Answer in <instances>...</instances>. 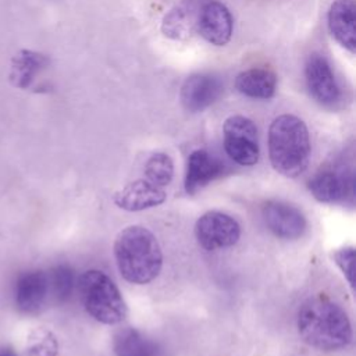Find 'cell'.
Segmentation results:
<instances>
[{"label": "cell", "mask_w": 356, "mask_h": 356, "mask_svg": "<svg viewBox=\"0 0 356 356\" xmlns=\"http://www.w3.org/2000/svg\"><path fill=\"white\" fill-rule=\"evenodd\" d=\"M49 58L38 51L22 50L13 64V78L18 88H28L35 76L47 67Z\"/></svg>", "instance_id": "d6986e66"}, {"label": "cell", "mask_w": 356, "mask_h": 356, "mask_svg": "<svg viewBox=\"0 0 356 356\" xmlns=\"http://www.w3.org/2000/svg\"><path fill=\"white\" fill-rule=\"evenodd\" d=\"M232 15L222 3L209 0L202 4L197 31L209 43L225 46L232 36Z\"/></svg>", "instance_id": "30bf717a"}, {"label": "cell", "mask_w": 356, "mask_h": 356, "mask_svg": "<svg viewBox=\"0 0 356 356\" xmlns=\"http://www.w3.org/2000/svg\"><path fill=\"white\" fill-rule=\"evenodd\" d=\"M114 257L122 278L136 285L153 281L163 266L157 238L142 225H129L117 235Z\"/></svg>", "instance_id": "7a4b0ae2"}, {"label": "cell", "mask_w": 356, "mask_h": 356, "mask_svg": "<svg viewBox=\"0 0 356 356\" xmlns=\"http://www.w3.org/2000/svg\"><path fill=\"white\" fill-rule=\"evenodd\" d=\"M0 356H17V355L10 349H0Z\"/></svg>", "instance_id": "cb8c5ba5"}, {"label": "cell", "mask_w": 356, "mask_h": 356, "mask_svg": "<svg viewBox=\"0 0 356 356\" xmlns=\"http://www.w3.org/2000/svg\"><path fill=\"white\" fill-rule=\"evenodd\" d=\"M222 85L218 78L209 74H193L188 76L181 88V103L192 113L203 111L221 95Z\"/></svg>", "instance_id": "8fae6325"}, {"label": "cell", "mask_w": 356, "mask_h": 356, "mask_svg": "<svg viewBox=\"0 0 356 356\" xmlns=\"http://www.w3.org/2000/svg\"><path fill=\"white\" fill-rule=\"evenodd\" d=\"M298 331L303 341L320 350H337L352 341L346 312L325 296L309 299L298 313Z\"/></svg>", "instance_id": "6da1fadb"}, {"label": "cell", "mask_w": 356, "mask_h": 356, "mask_svg": "<svg viewBox=\"0 0 356 356\" xmlns=\"http://www.w3.org/2000/svg\"><path fill=\"white\" fill-rule=\"evenodd\" d=\"M263 218L267 228L278 238L298 239L306 231L303 213L291 203L270 200L263 207Z\"/></svg>", "instance_id": "9c48e42d"}, {"label": "cell", "mask_w": 356, "mask_h": 356, "mask_svg": "<svg viewBox=\"0 0 356 356\" xmlns=\"http://www.w3.org/2000/svg\"><path fill=\"white\" fill-rule=\"evenodd\" d=\"M165 200L164 188H160L146 178L127 184L114 195V203L127 211H140L161 204Z\"/></svg>", "instance_id": "4fadbf2b"}, {"label": "cell", "mask_w": 356, "mask_h": 356, "mask_svg": "<svg viewBox=\"0 0 356 356\" xmlns=\"http://www.w3.org/2000/svg\"><path fill=\"white\" fill-rule=\"evenodd\" d=\"M224 149L228 157L241 165L259 161V134L254 122L245 115H231L224 121Z\"/></svg>", "instance_id": "8992f818"}, {"label": "cell", "mask_w": 356, "mask_h": 356, "mask_svg": "<svg viewBox=\"0 0 356 356\" xmlns=\"http://www.w3.org/2000/svg\"><path fill=\"white\" fill-rule=\"evenodd\" d=\"M57 339L49 331H39L25 350V356H56Z\"/></svg>", "instance_id": "7402d4cb"}, {"label": "cell", "mask_w": 356, "mask_h": 356, "mask_svg": "<svg viewBox=\"0 0 356 356\" xmlns=\"http://www.w3.org/2000/svg\"><path fill=\"white\" fill-rule=\"evenodd\" d=\"M113 348L117 356H164L157 342L131 327H125L114 335Z\"/></svg>", "instance_id": "ac0fdd59"}, {"label": "cell", "mask_w": 356, "mask_h": 356, "mask_svg": "<svg viewBox=\"0 0 356 356\" xmlns=\"http://www.w3.org/2000/svg\"><path fill=\"white\" fill-rule=\"evenodd\" d=\"M47 282H49V292L51 295L63 302L70 298L74 285H75V275L70 266L60 264L50 270L47 274Z\"/></svg>", "instance_id": "44dd1931"}, {"label": "cell", "mask_w": 356, "mask_h": 356, "mask_svg": "<svg viewBox=\"0 0 356 356\" xmlns=\"http://www.w3.org/2000/svg\"><path fill=\"white\" fill-rule=\"evenodd\" d=\"M85 310L103 324H118L127 316L125 300L113 280L99 270L85 271L78 280Z\"/></svg>", "instance_id": "277c9868"}, {"label": "cell", "mask_w": 356, "mask_h": 356, "mask_svg": "<svg viewBox=\"0 0 356 356\" xmlns=\"http://www.w3.org/2000/svg\"><path fill=\"white\" fill-rule=\"evenodd\" d=\"M145 177L152 184L164 188L171 184L174 178V161L163 152L153 153L145 164Z\"/></svg>", "instance_id": "ffe728a7"}, {"label": "cell", "mask_w": 356, "mask_h": 356, "mask_svg": "<svg viewBox=\"0 0 356 356\" xmlns=\"http://www.w3.org/2000/svg\"><path fill=\"white\" fill-rule=\"evenodd\" d=\"M327 24L332 38L348 51L356 50V7L355 0H335L327 15Z\"/></svg>", "instance_id": "5bb4252c"}, {"label": "cell", "mask_w": 356, "mask_h": 356, "mask_svg": "<svg viewBox=\"0 0 356 356\" xmlns=\"http://www.w3.org/2000/svg\"><path fill=\"white\" fill-rule=\"evenodd\" d=\"M334 261L343 273L349 285L353 286V266H355V250L352 246L342 248L334 253Z\"/></svg>", "instance_id": "603a6c76"}, {"label": "cell", "mask_w": 356, "mask_h": 356, "mask_svg": "<svg viewBox=\"0 0 356 356\" xmlns=\"http://www.w3.org/2000/svg\"><path fill=\"white\" fill-rule=\"evenodd\" d=\"M235 88L252 99H270L275 93L277 75L268 68H249L238 74Z\"/></svg>", "instance_id": "e0dca14e"}, {"label": "cell", "mask_w": 356, "mask_h": 356, "mask_svg": "<svg viewBox=\"0 0 356 356\" xmlns=\"http://www.w3.org/2000/svg\"><path fill=\"white\" fill-rule=\"evenodd\" d=\"M199 245L207 250L234 246L241 236L239 222L227 213L207 211L199 217L195 225Z\"/></svg>", "instance_id": "52a82bcc"}, {"label": "cell", "mask_w": 356, "mask_h": 356, "mask_svg": "<svg viewBox=\"0 0 356 356\" xmlns=\"http://www.w3.org/2000/svg\"><path fill=\"white\" fill-rule=\"evenodd\" d=\"M202 4L199 0H185L171 8L161 22L163 33L172 39H185L191 36L195 29H197Z\"/></svg>", "instance_id": "2e32d148"}, {"label": "cell", "mask_w": 356, "mask_h": 356, "mask_svg": "<svg viewBox=\"0 0 356 356\" xmlns=\"http://www.w3.org/2000/svg\"><path fill=\"white\" fill-rule=\"evenodd\" d=\"M309 189L321 203H353L355 170L350 164L335 161L318 170L309 181Z\"/></svg>", "instance_id": "5b68a950"}, {"label": "cell", "mask_w": 356, "mask_h": 356, "mask_svg": "<svg viewBox=\"0 0 356 356\" xmlns=\"http://www.w3.org/2000/svg\"><path fill=\"white\" fill-rule=\"evenodd\" d=\"M305 81L310 96L321 106L334 108L342 97L331 64L320 53H312L305 64Z\"/></svg>", "instance_id": "ba28073f"}, {"label": "cell", "mask_w": 356, "mask_h": 356, "mask_svg": "<svg viewBox=\"0 0 356 356\" xmlns=\"http://www.w3.org/2000/svg\"><path fill=\"white\" fill-rule=\"evenodd\" d=\"M49 295L47 274L40 270L21 274L15 282L14 296L17 307L24 313L38 312Z\"/></svg>", "instance_id": "9a60e30c"}, {"label": "cell", "mask_w": 356, "mask_h": 356, "mask_svg": "<svg viewBox=\"0 0 356 356\" xmlns=\"http://www.w3.org/2000/svg\"><path fill=\"white\" fill-rule=\"evenodd\" d=\"M268 156L273 168L295 178L309 165L310 136L306 124L293 114H281L268 128Z\"/></svg>", "instance_id": "3957f363"}, {"label": "cell", "mask_w": 356, "mask_h": 356, "mask_svg": "<svg viewBox=\"0 0 356 356\" xmlns=\"http://www.w3.org/2000/svg\"><path fill=\"white\" fill-rule=\"evenodd\" d=\"M225 165L224 163L209 153L204 149L193 150L186 163V172H185V191L189 195L196 193L211 181L217 179L224 174Z\"/></svg>", "instance_id": "7c38bea8"}]
</instances>
